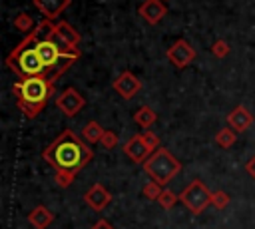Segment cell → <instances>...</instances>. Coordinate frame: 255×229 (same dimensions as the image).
I'll use <instances>...</instances> for the list:
<instances>
[{"instance_id":"obj_1","label":"cell","mask_w":255,"mask_h":229,"mask_svg":"<svg viewBox=\"0 0 255 229\" xmlns=\"http://www.w3.org/2000/svg\"><path fill=\"white\" fill-rule=\"evenodd\" d=\"M42 157L54 167V171H70L78 175L92 161L94 151L76 131L64 129L48 147H44Z\"/></svg>"},{"instance_id":"obj_2","label":"cell","mask_w":255,"mask_h":229,"mask_svg":"<svg viewBox=\"0 0 255 229\" xmlns=\"http://www.w3.org/2000/svg\"><path fill=\"white\" fill-rule=\"evenodd\" d=\"M143 169L151 177V181H155L163 187L181 171V163H179V159H175L171 155L169 149L159 147L157 151H153L147 157V161L143 163Z\"/></svg>"},{"instance_id":"obj_3","label":"cell","mask_w":255,"mask_h":229,"mask_svg":"<svg viewBox=\"0 0 255 229\" xmlns=\"http://www.w3.org/2000/svg\"><path fill=\"white\" fill-rule=\"evenodd\" d=\"M12 92L22 102L46 106L54 94V84H50L44 76H32V78H24V80L16 82L12 86Z\"/></svg>"},{"instance_id":"obj_4","label":"cell","mask_w":255,"mask_h":229,"mask_svg":"<svg viewBox=\"0 0 255 229\" xmlns=\"http://www.w3.org/2000/svg\"><path fill=\"white\" fill-rule=\"evenodd\" d=\"M211 193L207 189V185L201 181V179H191L185 189L179 193V201L193 213V215H199L207 209V205H211Z\"/></svg>"},{"instance_id":"obj_5","label":"cell","mask_w":255,"mask_h":229,"mask_svg":"<svg viewBox=\"0 0 255 229\" xmlns=\"http://www.w3.org/2000/svg\"><path fill=\"white\" fill-rule=\"evenodd\" d=\"M62 52H80V34L70 26L66 20H60L54 24V30L48 36Z\"/></svg>"},{"instance_id":"obj_6","label":"cell","mask_w":255,"mask_h":229,"mask_svg":"<svg viewBox=\"0 0 255 229\" xmlns=\"http://www.w3.org/2000/svg\"><path fill=\"white\" fill-rule=\"evenodd\" d=\"M165 56H167V60H169L177 70H183V68H187V66L195 60V50L191 48V44H189L187 40L179 38V40H175V42L167 48Z\"/></svg>"},{"instance_id":"obj_7","label":"cell","mask_w":255,"mask_h":229,"mask_svg":"<svg viewBox=\"0 0 255 229\" xmlns=\"http://www.w3.org/2000/svg\"><path fill=\"white\" fill-rule=\"evenodd\" d=\"M56 106L58 110L68 115V117H74L82 112V108L86 106V98L76 90V88H66L62 94H58L56 98Z\"/></svg>"},{"instance_id":"obj_8","label":"cell","mask_w":255,"mask_h":229,"mask_svg":"<svg viewBox=\"0 0 255 229\" xmlns=\"http://www.w3.org/2000/svg\"><path fill=\"white\" fill-rule=\"evenodd\" d=\"M114 90L118 92V96H122L124 100H131L137 96V92L141 90V82L133 72H122L114 82H112Z\"/></svg>"},{"instance_id":"obj_9","label":"cell","mask_w":255,"mask_h":229,"mask_svg":"<svg viewBox=\"0 0 255 229\" xmlns=\"http://www.w3.org/2000/svg\"><path fill=\"white\" fill-rule=\"evenodd\" d=\"M124 153H126L133 163H145L147 157L151 155V151H149V147L145 145L141 133L131 135V137L124 143Z\"/></svg>"},{"instance_id":"obj_10","label":"cell","mask_w":255,"mask_h":229,"mask_svg":"<svg viewBox=\"0 0 255 229\" xmlns=\"http://www.w3.org/2000/svg\"><path fill=\"white\" fill-rule=\"evenodd\" d=\"M84 201H86V205H88L90 209L102 211V209H106V207L110 205L112 193H110L102 183H94V185L84 193Z\"/></svg>"},{"instance_id":"obj_11","label":"cell","mask_w":255,"mask_h":229,"mask_svg":"<svg viewBox=\"0 0 255 229\" xmlns=\"http://www.w3.org/2000/svg\"><path fill=\"white\" fill-rule=\"evenodd\" d=\"M137 12H139V16H141L147 24L153 26V24H159L161 18H165L167 6H165V2H161V0H143V4H139Z\"/></svg>"},{"instance_id":"obj_12","label":"cell","mask_w":255,"mask_h":229,"mask_svg":"<svg viewBox=\"0 0 255 229\" xmlns=\"http://www.w3.org/2000/svg\"><path fill=\"white\" fill-rule=\"evenodd\" d=\"M36 52H38V56L44 64V70H50L60 60V54H62V50L50 38H40L36 42Z\"/></svg>"},{"instance_id":"obj_13","label":"cell","mask_w":255,"mask_h":229,"mask_svg":"<svg viewBox=\"0 0 255 229\" xmlns=\"http://www.w3.org/2000/svg\"><path fill=\"white\" fill-rule=\"evenodd\" d=\"M32 4L46 20H56L72 4V0H32Z\"/></svg>"},{"instance_id":"obj_14","label":"cell","mask_w":255,"mask_h":229,"mask_svg":"<svg viewBox=\"0 0 255 229\" xmlns=\"http://www.w3.org/2000/svg\"><path fill=\"white\" fill-rule=\"evenodd\" d=\"M251 123H253V115L249 114V110H247L245 106H237V108H233V110L227 114V125H229L233 131H237V133L249 129Z\"/></svg>"},{"instance_id":"obj_15","label":"cell","mask_w":255,"mask_h":229,"mask_svg":"<svg viewBox=\"0 0 255 229\" xmlns=\"http://www.w3.org/2000/svg\"><path fill=\"white\" fill-rule=\"evenodd\" d=\"M54 221V213L44 207V205H36L30 213H28V223L34 227V229H48Z\"/></svg>"},{"instance_id":"obj_16","label":"cell","mask_w":255,"mask_h":229,"mask_svg":"<svg viewBox=\"0 0 255 229\" xmlns=\"http://www.w3.org/2000/svg\"><path fill=\"white\" fill-rule=\"evenodd\" d=\"M155 119H157V115H155V112H153L149 106H141L139 110L133 112V121H135L143 131L151 129V125L155 123Z\"/></svg>"},{"instance_id":"obj_17","label":"cell","mask_w":255,"mask_h":229,"mask_svg":"<svg viewBox=\"0 0 255 229\" xmlns=\"http://www.w3.org/2000/svg\"><path fill=\"white\" fill-rule=\"evenodd\" d=\"M104 131H106V129H104L98 121H88V123L84 125V129H82V137H84L86 143H100Z\"/></svg>"},{"instance_id":"obj_18","label":"cell","mask_w":255,"mask_h":229,"mask_svg":"<svg viewBox=\"0 0 255 229\" xmlns=\"http://www.w3.org/2000/svg\"><path fill=\"white\" fill-rule=\"evenodd\" d=\"M12 24H14V28H16L18 32H26V34H30V32L36 28L34 18H32L30 14H26V12L16 14V16H14V20H12Z\"/></svg>"},{"instance_id":"obj_19","label":"cell","mask_w":255,"mask_h":229,"mask_svg":"<svg viewBox=\"0 0 255 229\" xmlns=\"http://www.w3.org/2000/svg\"><path fill=\"white\" fill-rule=\"evenodd\" d=\"M235 139H237V131H233L231 127H223L215 133V143L223 149H229L235 143Z\"/></svg>"},{"instance_id":"obj_20","label":"cell","mask_w":255,"mask_h":229,"mask_svg":"<svg viewBox=\"0 0 255 229\" xmlns=\"http://www.w3.org/2000/svg\"><path fill=\"white\" fill-rule=\"evenodd\" d=\"M161 191H163V187H161L159 183H155V181H147V183H143V189H141L143 197H147V199H151V201H157L159 195H161Z\"/></svg>"},{"instance_id":"obj_21","label":"cell","mask_w":255,"mask_h":229,"mask_svg":"<svg viewBox=\"0 0 255 229\" xmlns=\"http://www.w3.org/2000/svg\"><path fill=\"white\" fill-rule=\"evenodd\" d=\"M179 201V195H175L173 191H169V189H163L161 191V195H159V199H157V203H159V207L161 209H171L175 203Z\"/></svg>"},{"instance_id":"obj_22","label":"cell","mask_w":255,"mask_h":229,"mask_svg":"<svg viewBox=\"0 0 255 229\" xmlns=\"http://www.w3.org/2000/svg\"><path fill=\"white\" fill-rule=\"evenodd\" d=\"M44 108H46V106L28 104V102H22V100H18V110H20V112H22L26 117H30V119H32V117H36V115H38V114H40Z\"/></svg>"},{"instance_id":"obj_23","label":"cell","mask_w":255,"mask_h":229,"mask_svg":"<svg viewBox=\"0 0 255 229\" xmlns=\"http://www.w3.org/2000/svg\"><path fill=\"white\" fill-rule=\"evenodd\" d=\"M229 52H231V48H229V44H227L225 40H215V42L211 44V54H213L215 58H219V60L227 58Z\"/></svg>"},{"instance_id":"obj_24","label":"cell","mask_w":255,"mask_h":229,"mask_svg":"<svg viewBox=\"0 0 255 229\" xmlns=\"http://www.w3.org/2000/svg\"><path fill=\"white\" fill-rule=\"evenodd\" d=\"M76 175L70 173V171H54V181L58 187H70L74 183Z\"/></svg>"},{"instance_id":"obj_25","label":"cell","mask_w":255,"mask_h":229,"mask_svg":"<svg viewBox=\"0 0 255 229\" xmlns=\"http://www.w3.org/2000/svg\"><path fill=\"white\" fill-rule=\"evenodd\" d=\"M229 201H231L229 195H227L225 191H221V189L211 193V205H213L215 209H225V207L229 205Z\"/></svg>"},{"instance_id":"obj_26","label":"cell","mask_w":255,"mask_h":229,"mask_svg":"<svg viewBox=\"0 0 255 229\" xmlns=\"http://www.w3.org/2000/svg\"><path fill=\"white\" fill-rule=\"evenodd\" d=\"M100 145L104 149H114L118 145V133L112 131V129H106L104 135H102V139H100Z\"/></svg>"},{"instance_id":"obj_27","label":"cell","mask_w":255,"mask_h":229,"mask_svg":"<svg viewBox=\"0 0 255 229\" xmlns=\"http://www.w3.org/2000/svg\"><path fill=\"white\" fill-rule=\"evenodd\" d=\"M141 137H143V141H145V145L149 147V151L153 153V151H157L159 147H161V143H159V137L151 131V129H147V131H143L141 133Z\"/></svg>"},{"instance_id":"obj_28","label":"cell","mask_w":255,"mask_h":229,"mask_svg":"<svg viewBox=\"0 0 255 229\" xmlns=\"http://www.w3.org/2000/svg\"><path fill=\"white\" fill-rule=\"evenodd\" d=\"M90 229H116V227H114V225H110L106 219H98Z\"/></svg>"},{"instance_id":"obj_29","label":"cell","mask_w":255,"mask_h":229,"mask_svg":"<svg viewBox=\"0 0 255 229\" xmlns=\"http://www.w3.org/2000/svg\"><path fill=\"white\" fill-rule=\"evenodd\" d=\"M245 171H247V173H249V175L255 179V155H253V157H251V159L245 163Z\"/></svg>"},{"instance_id":"obj_30","label":"cell","mask_w":255,"mask_h":229,"mask_svg":"<svg viewBox=\"0 0 255 229\" xmlns=\"http://www.w3.org/2000/svg\"><path fill=\"white\" fill-rule=\"evenodd\" d=\"M161 2H167V0H161Z\"/></svg>"}]
</instances>
